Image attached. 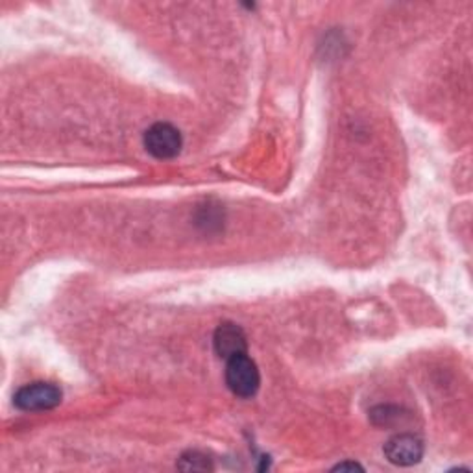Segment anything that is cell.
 <instances>
[{
	"mask_svg": "<svg viewBox=\"0 0 473 473\" xmlns=\"http://www.w3.org/2000/svg\"><path fill=\"white\" fill-rule=\"evenodd\" d=\"M226 363L227 388L239 398H254L261 384V373L258 364L248 357V353L235 355Z\"/></svg>",
	"mask_w": 473,
	"mask_h": 473,
	"instance_id": "cell-1",
	"label": "cell"
},
{
	"mask_svg": "<svg viewBox=\"0 0 473 473\" xmlns=\"http://www.w3.org/2000/svg\"><path fill=\"white\" fill-rule=\"evenodd\" d=\"M61 388L56 386L54 383H32L21 386L16 396L14 404L17 409L26 411V413H41V411H50L61 404Z\"/></svg>",
	"mask_w": 473,
	"mask_h": 473,
	"instance_id": "cell-2",
	"label": "cell"
},
{
	"mask_svg": "<svg viewBox=\"0 0 473 473\" xmlns=\"http://www.w3.org/2000/svg\"><path fill=\"white\" fill-rule=\"evenodd\" d=\"M184 146L182 131L169 122H155L144 131V148L155 160H173Z\"/></svg>",
	"mask_w": 473,
	"mask_h": 473,
	"instance_id": "cell-3",
	"label": "cell"
},
{
	"mask_svg": "<svg viewBox=\"0 0 473 473\" xmlns=\"http://www.w3.org/2000/svg\"><path fill=\"white\" fill-rule=\"evenodd\" d=\"M384 457L396 466H415L424 457V442L416 435H396L384 444Z\"/></svg>",
	"mask_w": 473,
	"mask_h": 473,
	"instance_id": "cell-4",
	"label": "cell"
},
{
	"mask_svg": "<svg viewBox=\"0 0 473 473\" xmlns=\"http://www.w3.org/2000/svg\"><path fill=\"white\" fill-rule=\"evenodd\" d=\"M213 346L215 352L220 359L229 361L235 355H241L248 352V342H247V335L245 331L236 326V324H220L215 331L213 337Z\"/></svg>",
	"mask_w": 473,
	"mask_h": 473,
	"instance_id": "cell-5",
	"label": "cell"
},
{
	"mask_svg": "<svg viewBox=\"0 0 473 473\" xmlns=\"http://www.w3.org/2000/svg\"><path fill=\"white\" fill-rule=\"evenodd\" d=\"M178 468L185 469V471H191V469L193 471H202V469H211L213 466H211V462H209V458L205 455H202L198 451H189V453H185L180 458Z\"/></svg>",
	"mask_w": 473,
	"mask_h": 473,
	"instance_id": "cell-6",
	"label": "cell"
},
{
	"mask_svg": "<svg viewBox=\"0 0 473 473\" xmlns=\"http://www.w3.org/2000/svg\"><path fill=\"white\" fill-rule=\"evenodd\" d=\"M335 469H337V471H346V469L355 471V469H363V466H361V464H357V462H342V464L335 466Z\"/></svg>",
	"mask_w": 473,
	"mask_h": 473,
	"instance_id": "cell-7",
	"label": "cell"
}]
</instances>
